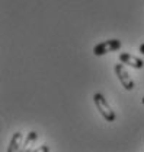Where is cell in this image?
<instances>
[{"instance_id": "1", "label": "cell", "mask_w": 144, "mask_h": 152, "mask_svg": "<svg viewBox=\"0 0 144 152\" xmlns=\"http://www.w3.org/2000/svg\"><path fill=\"white\" fill-rule=\"evenodd\" d=\"M93 101H95V104H96V107H98V111L102 114V117L106 120V121H114L115 120V113H114V110L111 108V105L108 104V101L105 99V96L102 94H95L93 95Z\"/></svg>"}, {"instance_id": "2", "label": "cell", "mask_w": 144, "mask_h": 152, "mask_svg": "<svg viewBox=\"0 0 144 152\" xmlns=\"http://www.w3.org/2000/svg\"><path fill=\"white\" fill-rule=\"evenodd\" d=\"M121 45H122V42H121L119 39H108V41H103V42L95 45L93 54H95V56H103V54H106V53L119 50Z\"/></svg>"}, {"instance_id": "3", "label": "cell", "mask_w": 144, "mask_h": 152, "mask_svg": "<svg viewBox=\"0 0 144 152\" xmlns=\"http://www.w3.org/2000/svg\"><path fill=\"white\" fill-rule=\"evenodd\" d=\"M115 73L118 76L121 85L125 88L127 91H132V89L135 88V83H134L132 77L130 76V73L127 72V69L124 67V63H122V64H121V63H119V64H115Z\"/></svg>"}, {"instance_id": "4", "label": "cell", "mask_w": 144, "mask_h": 152, "mask_svg": "<svg viewBox=\"0 0 144 152\" xmlns=\"http://www.w3.org/2000/svg\"><path fill=\"white\" fill-rule=\"evenodd\" d=\"M119 61L124 63V64L131 66V67H134V69H143L144 67V61L141 58H138V57H135V56H131L128 53H121L119 54Z\"/></svg>"}, {"instance_id": "5", "label": "cell", "mask_w": 144, "mask_h": 152, "mask_svg": "<svg viewBox=\"0 0 144 152\" xmlns=\"http://www.w3.org/2000/svg\"><path fill=\"white\" fill-rule=\"evenodd\" d=\"M20 142H22V133H20V132H16L15 134H13V137H12V140H10L9 146H7V152L18 151L19 146H20Z\"/></svg>"}, {"instance_id": "6", "label": "cell", "mask_w": 144, "mask_h": 152, "mask_svg": "<svg viewBox=\"0 0 144 152\" xmlns=\"http://www.w3.org/2000/svg\"><path fill=\"white\" fill-rule=\"evenodd\" d=\"M36 139H38V134L36 132H31L28 134V137H26V140H25V148H23V151H31V148L34 146V143L36 142Z\"/></svg>"}, {"instance_id": "7", "label": "cell", "mask_w": 144, "mask_h": 152, "mask_svg": "<svg viewBox=\"0 0 144 152\" xmlns=\"http://www.w3.org/2000/svg\"><path fill=\"white\" fill-rule=\"evenodd\" d=\"M50 151V148L47 146V145H42V146H39L38 149H36V152H48Z\"/></svg>"}, {"instance_id": "8", "label": "cell", "mask_w": 144, "mask_h": 152, "mask_svg": "<svg viewBox=\"0 0 144 152\" xmlns=\"http://www.w3.org/2000/svg\"><path fill=\"white\" fill-rule=\"evenodd\" d=\"M140 53H141V54H144V44H141V45H140Z\"/></svg>"}, {"instance_id": "9", "label": "cell", "mask_w": 144, "mask_h": 152, "mask_svg": "<svg viewBox=\"0 0 144 152\" xmlns=\"http://www.w3.org/2000/svg\"><path fill=\"white\" fill-rule=\"evenodd\" d=\"M141 102H143V105H144V96H143V99H141Z\"/></svg>"}]
</instances>
